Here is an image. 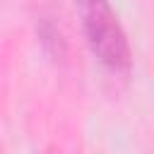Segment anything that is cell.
<instances>
[{
	"instance_id": "3957f363",
	"label": "cell",
	"mask_w": 154,
	"mask_h": 154,
	"mask_svg": "<svg viewBox=\"0 0 154 154\" xmlns=\"http://www.w3.org/2000/svg\"><path fill=\"white\" fill-rule=\"evenodd\" d=\"M51 154H55V152H51ZM58 154H60V152H58Z\"/></svg>"
},
{
	"instance_id": "6da1fadb",
	"label": "cell",
	"mask_w": 154,
	"mask_h": 154,
	"mask_svg": "<svg viewBox=\"0 0 154 154\" xmlns=\"http://www.w3.org/2000/svg\"><path fill=\"white\" fill-rule=\"evenodd\" d=\"M89 51L108 70L123 72L132 65L128 34L108 0H75Z\"/></svg>"
},
{
	"instance_id": "7a4b0ae2",
	"label": "cell",
	"mask_w": 154,
	"mask_h": 154,
	"mask_svg": "<svg viewBox=\"0 0 154 154\" xmlns=\"http://www.w3.org/2000/svg\"><path fill=\"white\" fill-rule=\"evenodd\" d=\"M38 38H41V43H43L46 53H48V55H53V60H63V58L67 55L65 36L60 34V29H58L48 17H43V19L38 22Z\"/></svg>"
}]
</instances>
